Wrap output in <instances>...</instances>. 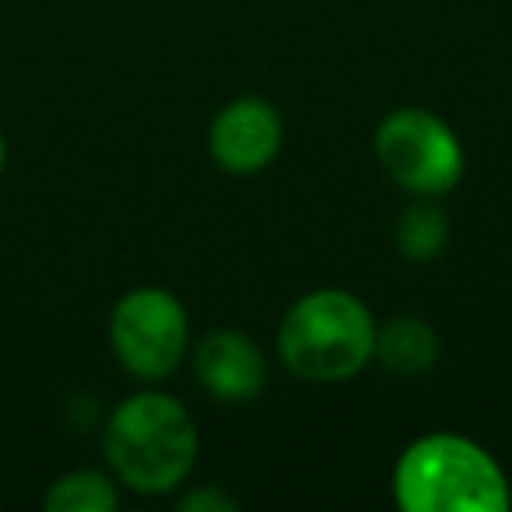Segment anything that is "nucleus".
Here are the masks:
<instances>
[{
    "mask_svg": "<svg viewBox=\"0 0 512 512\" xmlns=\"http://www.w3.org/2000/svg\"><path fill=\"white\" fill-rule=\"evenodd\" d=\"M285 144L281 113L264 99H235L211 120L207 148L211 158L232 176H256L278 158Z\"/></svg>",
    "mask_w": 512,
    "mask_h": 512,
    "instance_id": "obj_6",
    "label": "nucleus"
},
{
    "mask_svg": "<svg viewBox=\"0 0 512 512\" xmlns=\"http://www.w3.org/2000/svg\"><path fill=\"white\" fill-rule=\"evenodd\" d=\"M193 376L211 397L246 404L267 386V358L242 330H211L193 348Z\"/></svg>",
    "mask_w": 512,
    "mask_h": 512,
    "instance_id": "obj_7",
    "label": "nucleus"
},
{
    "mask_svg": "<svg viewBox=\"0 0 512 512\" xmlns=\"http://www.w3.org/2000/svg\"><path fill=\"white\" fill-rule=\"evenodd\" d=\"M46 512H116L120 509V481L113 470L78 467L50 481L43 495Z\"/></svg>",
    "mask_w": 512,
    "mask_h": 512,
    "instance_id": "obj_9",
    "label": "nucleus"
},
{
    "mask_svg": "<svg viewBox=\"0 0 512 512\" xmlns=\"http://www.w3.org/2000/svg\"><path fill=\"white\" fill-rule=\"evenodd\" d=\"M179 509H186V512H235L239 509V498L228 495V491L218 488V484H207V488H197V491H190V495L179 498Z\"/></svg>",
    "mask_w": 512,
    "mask_h": 512,
    "instance_id": "obj_11",
    "label": "nucleus"
},
{
    "mask_svg": "<svg viewBox=\"0 0 512 512\" xmlns=\"http://www.w3.org/2000/svg\"><path fill=\"white\" fill-rule=\"evenodd\" d=\"M372 358L393 376H421L439 358V334L421 316H397L386 327H376Z\"/></svg>",
    "mask_w": 512,
    "mask_h": 512,
    "instance_id": "obj_8",
    "label": "nucleus"
},
{
    "mask_svg": "<svg viewBox=\"0 0 512 512\" xmlns=\"http://www.w3.org/2000/svg\"><path fill=\"white\" fill-rule=\"evenodd\" d=\"M449 239V221L439 207L428 197H418V204H411L397 221V249L414 260V264H428L446 249Z\"/></svg>",
    "mask_w": 512,
    "mask_h": 512,
    "instance_id": "obj_10",
    "label": "nucleus"
},
{
    "mask_svg": "<svg viewBox=\"0 0 512 512\" xmlns=\"http://www.w3.org/2000/svg\"><path fill=\"white\" fill-rule=\"evenodd\" d=\"M376 351V316L344 288H316L292 302L278 327V355L306 383H348Z\"/></svg>",
    "mask_w": 512,
    "mask_h": 512,
    "instance_id": "obj_3",
    "label": "nucleus"
},
{
    "mask_svg": "<svg viewBox=\"0 0 512 512\" xmlns=\"http://www.w3.org/2000/svg\"><path fill=\"white\" fill-rule=\"evenodd\" d=\"M390 488L404 512H505L512 505L495 456L453 432L414 439L393 467Z\"/></svg>",
    "mask_w": 512,
    "mask_h": 512,
    "instance_id": "obj_2",
    "label": "nucleus"
},
{
    "mask_svg": "<svg viewBox=\"0 0 512 512\" xmlns=\"http://www.w3.org/2000/svg\"><path fill=\"white\" fill-rule=\"evenodd\" d=\"M102 449L123 488L134 495H169L186 484L197 463V421L172 393H130L109 414Z\"/></svg>",
    "mask_w": 512,
    "mask_h": 512,
    "instance_id": "obj_1",
    "label": "nucleus"
},
{
    "mask_svg": "<svg viewBox=\"0 0 512 512\" xmlns=\"http://www.w3.org/2000/svg\"><path fill=\"white\" fill-rule=\"evenodd\" d=\"M372 144L383 172L411 197H442L460 186L467 169L456 130L439 113L421 106H404L383 116Z\"/></svg>",
    "mask_w": 512,
    "mask_h": 512,
    "instance_id": "obj_4",
    "label": "nucleus"
},
{
    "mask_svg": "<svg viewBox=\"0 0 512 512\" xmlns=\"http://www.w3.org/2000/svg\"><path fill=\"white\" fill-rule=\"evenodd\" d=\"M4 169H8V137L0 130V176H4Z\"/></svg>",
    "mask_w": 512,
    "mask_h": 512,
    "instance_id": "obj_12",
    "label": "nucleus"
},
{
    "mask_svg": "<svg viewBox=\"0 0 512 512\" xmlns=\"http://www.w3.org/2000/svg\"><path fill=\"white\" fill-rule=\"evenodd\" d=\"M109 348L137 383H165L190 348L186 306L169 288H130L109 313Z\"/></svg>",
    "mask_w": 512,
    "mask_h": 512,
    "instance_id": "obj_5",
    "label": "nucleus"
}]
</instances>
